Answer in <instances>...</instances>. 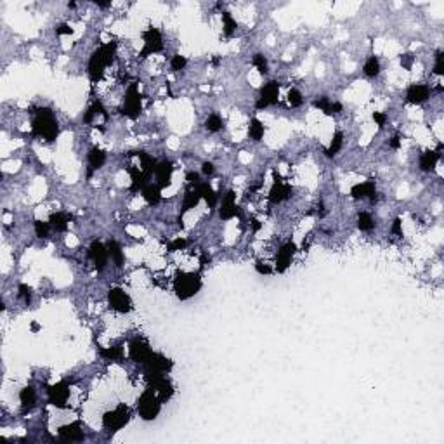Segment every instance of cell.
Masks as SVG:
<instances>
[{
  "mask_svg": "<svg viewBox=\"0 0 444 444\" xmlns=\"http://www.w3.org/2000/svg\"><path fill=\"white\" fill-rule=\"evenodd\" d=\"M71 219H73V217L66 212H54L52 216L49 217V222H50V225H52L54 231L64 232L68 229V224H70Z\"/></svg>",
  "mask_w": 444,
  "mask_h": 444,
  "instance_id": "cell-25",
  "label": "cell"
},
{
  "mask_svg": "<svg viewBox=\"0 0 444 444\" xmlns=\"http://www.w3.org/2000/svg\"><path fill=\"white\" fill-rule=\"evenodd\" d=\"M295 252H297L295 243H292V241L285 243V245L278 250V253H276V271L285 272L286 269L290 267V264H292V259H293V255H295Z\"/></svg>",
  "mask_w": 444,
  "mask_h": 444,
  "instance_id": "cell-12",
  "label": "cell"
},
{
  "mask_svg": "<svg viewBox=\"0 0 444 444\" xmlns=\"http://www.w3.org/2000/svg\"><path fill=\"white\" fill-rule=\"evenodd\" d=\"M97 116V113L94 111V108L90 106L89 110L85 111V115H83V123H87V125H90V123H94V118Z\"/></svg>",
  "mask_w": 444,
  "mask_h": 444,
  "instance_id": "cell-47",
  "label": "cell"
},
{
  "mask_svg": "<svg viewBox=\"0 0 444 444\" xmlns=\"http://www.w3.org/2000/svg\"><path fill=\"white\" fill-rule=\"evenodd\" d=\"M186 181H188L191 188H196V186L200 184V176L196 172H188V176H186Z\"/></svg>",
  "mask_w": 444,
  "mask_h": 444,
  "instance_id": "cell-48",
  "label": "cell"
},
{
  "mask_svg": "<svg viewBox=\"0 0 444 444\" xmlns=\"http://www.w3.org/2000/svg\"><path fill=\"white\" fill-rule=\"evenodd\" d=\"M278 97H279V83L271 80V82L264 83L260 87V94H259V99L255 103L257 110H264L267 106H272V104L278 103Z\"/></svg>",
  "mask_w": 444,
  "mask_h": 444,
  "instance_id": "cell-8",
  "label": "cell"
},
{
  "mask_svg": "<svg viewBox=\"0 0 444 444\" xmlns=\"http://www.w3.org/2000/svg\"><path fill=\"white\" fill-rule=\"evenodd\" d=\"M108 253H110V259L113 260V264H115L116 267H122L123 260H125V255H123V252H122V246H120L116 241H110L108 243Z\"/></svg>",
  "mask_w": 444,
  "mask_h": 444,
  "instance_id": "cell-29",
  "label": "cell"
},
{
  "mask_svg": "<svg viewBox=\"0 0 444 444\" xmlns=\"http://www.w3.org/2000/svg\"><path fill=\"white\" fill-rule=\"evenodd\" d=\"M434 73L439 75V76L444 75V52H443V50H438V54H436Z\"/></svg>",
  "mask_w": 444,
  "mask_h": 444,
  "instance_id": "cell-42",
  "label": "cell"
},
{
  "mask_svg": "<svg viewBox=\"0 0 444 444\" xmlns=\"http://www.w3.org/2000/svg\"><path fill=\"white\" fill-rule=\"evenodd\" d=\"M129 174H130V181H132V183H130V191L132 193H137L139 189L143 191L144 186H148V181L151 179V176H148L141 167H130Z\"/></svg>",
  "mask_w": 444,
  "mask_h": 444,
  "instance_id": "cell-21",
  "label": "cell"
},
{
  "mask_svg": "<svg viewBox=\"0 0 444 444\" xmlns=\"http://www.w3.org/2000/svg\"><path fill=\"white\" fill-rule=\"evenodd\" d=\"M115 54H116V42H108L103 43L99 49H96L92 52L89 59V76L90 82L96 83L97 80L103 78V73L108 66L115 61Z\"/></svg>",
  "mask_w": 444,
  "mask_h": 444,
  "instance_id": "cell-2",
  "label": "cell"
},
{
  "mask_svg": "<svg viewBox=\"0 0 444 444\" xmlns=\"http://www.w3.org/2000/svg\"><path fill=\"white\" fill-rule=\"evenodd\" d=\"M288 103H290V106H292V108H298L302 103H304V99H302L300 90H297V89H292V90H290V92H288Z\"/></svg>",
  "mask_w": 444,
  "mask_h": 444,
  "instance_id": "cell-41",
  "label": "cell"
},
{
  "mask_svg": "<svg viewBox=\"0 0 444 444\" xmlns=\"http://www.w3.org/2000/svg\"><path fill=\"white\" fill-rule=\"evenodd\" d=\"M222 127H224V120H222L221 115H217V113L210 115L209 118L205 120V129L209 130V132H219Z\"/></svg>",
  "mask_w": 444,
  "mask_h": 444,
  "instance_id": "cell-36",
  "label": "cell"
},
{
  "mask_svg": "<svg viewBox=\"0 0 444 444\" xmlns=\"http://www.w3.org/2000/svg\"><path fill=\"white\" fill-rule=\"evenodd\" d=\"M19 292H17V297L21 298V300L24 302V304H30L31 300V288L28 285H19Z\"/></svg>",
  "mask_w": 444,
  "mask_h": 444,
  "instance_id": "cell-43",
  "label": "cell"
},
{
  "mask_svg": "<svg viewBox=\"0 0 444 444\" xmlns=\"http://www.w3.org/2000/svg\"><path fill=\"white\" fill-rule=\"evenodd\" d=\"M99 354L108 361H122L123 359V347L122 345H115V347H104L99 351Z\"/></svg>",
  "mask_w": 444,
  "mask_h": 444,
  "instance_id": "cell-31",
  "label": "cell"
},
{
  "mask_svg": "<svg viewBox=\"0 0 444 444\" xmlns=\"http://www.w3.org/2000/svg\"><path fill=\"white\" fill-rule=\"evenodd\" d=\"M108 302H110V307L115 309L116 312L125 314V312L132 311V300L122 288H111L108 292Z\"/></svg>",
  "mask_w": 444,
  "mask_h": 444,
  "instance_id": "cell-11",
  "label": "cell"
},
{
  "mask_svg": "<svg viewBox=\"0 0 444 444\" xmlns=\"http://www.w3.org/2000/svg\"><path fill=\"white\" fill-rule=\"evenodd\" d=\"M214 170H216V167H214V163H212V162H205V163H203V165H202V172L205 174V176H212Z\"/></svg>",
  "mask_w": 444,
  "mask_h": 444,
  "instance_id": "cell-52",
  "label": "cell"
},
{
  "mask_svg": "<svg viewBox=\"0 0 444 444\" xmlns=\"http://www.w3.org/2000/svg\"><path fill=\"white\" fill-rule=\"evenodd\" d=\"M143 40H144V47L143 50L139 52L141 57H148L151 54H156L163 49V38L162 33H160L158 28H148L146 31L143 33Z\"/></svg>",
  "mask_w": 444,
  "mask_h": 444,
  "instance_id": "cell-7",
  "label": "cell"
},
{
  "mask_svg": "<svg viewBox=\"0 0 444 444\" xmlns=\"http://www.w3.org/2000/svg\"><path fill=\"white\" fill-rule=\"evenodd\" d=\"M47 394H49V403L56 408H66L68 398H70V385L68 382H59V384H54L47 389Z\"/></svg>",
  "mask_w": 444,
  "mask_h": 444,
  "instance_id": "cell-10",
  "label": "cell"
},
{
  "mask_svg": "<svg viewBox=\"0 0 444 444\" xmlns=\"http://www.w3.org/2000/svg\"><path fill=\"white\" fill-rule=\"evenodd\" d=\"M272 177H274V184H272L271 191H269V202L271 203H281L285 202L286 198L292 196V186L286 184L283 181V177L279 176L278 172H272Z\"/></svg>",
  "mask_w": 444,
  "mask_h": 444,
  "instance_id": "cell-9",
  "label": "cell"
},
{
  "mask_svg": "<svg viewBox=\"0 0 444 444\" xmlns=\"http://www.w3.org/2000/svg\"><path fill=\"white\" fill-rule=\"evenodd\" d=\"M252 227H253V231H259V229H260V222L257 221V219H252Z\"/></svg>",
  "mask_w": 444,
  "mask_h": 444,
  "instance_id": "cell-54",
  "label": "cell"
},
{
  "mask_svg": "<svg viewBox=\"0 0 444 444\" xmlns=\"http://www.w3.org/2000/svg\"><path fill=\"white\" fill-rule=\"evenodd\" d=\"M31 132L35 137H42L47 143L56 141V137L59 136V123L49 108H38L37 111H33Z\"/></svg>",
  "mask_w": 444,
  "mask_h": 444,
  "instance_id": "cell-1",
  "label": "cell"
},
{
  "mask_svg": "<svg viewBox=\"0 0 444 444\" xmlns=\"http://www.w3.org/2000/svg\"><path fill=\"white\" fill-rule=\"evenodd\" d=\"M160 410H162V401H160L158 394L153 391L151 387H148L146 391L141 394L139 401H137V411H139V417L143 420H155L158 417Z\"/></svg>",
  "mask_w": 444,
  "mask_h": 444,
  "instance_id": "cell-4",
  "label": "cell"
},
{
  "mask_svg": "<svg viewBox=\"0 0 444 444\" xmlns=\"http://www.w3.org/2000/svg\"><path fill=\"white\" fill-rule=\"evenodd\" d=\"M172 174H174V165L172 162L169 160H163V162L156 163V169H155V177L158 181V188H167L172 183Z\"/></svg>",
  "mask_w": 444,
  "mask_h": 444,
  "instance_id": "cell-16",
  "label": "cell"
},
{
  "mask_svg": "<svg viewBox=\"0 0 444 444\" xmlns=\"http://www.w3.org/2000/svg\"><path fill=\"white\" fill-rule=\"evenodd\" d=\"M200 200H202V195H200L198 189L188 188V191H186V195H184V200H183V209H181L179 217H183V214L189 212L191 209H195V207L200 203Z\"/></svg>",
  "mask_w": 444,
  "mask_h": 444,
  "instance_id": "cell-24",
  "label": "cell"
},
{
  "mask_svg": "<svg viewBox=\"0 0 444 444\" xmlns=\"http://www.w3.org/2000/svg\"><path fill=\"white\" fill-rule=\"evenodd\" d=\"M431 97V89L422 83H413L406 92V101L411 104H422Z\"/></svg>",
  "mask_w": 444,
  "mask_h": 444,
  "instance_id": "cell-18",
  "label": "cell"
},
{
  "mask_svg": "<svg viewBox=\"0 0 444 444\" xmlns=\"http://www.w3.org/2000/svg\"><path fill=\"white\" fill-rule=\"evenodd\" d=\"M202 288V278L196 272H177L174 279V292L181 300H188L200 292Z\"/></svg>",
  "mask_w": 444,
  "mask_h": 444,
  "instance_id": "cell-3",
  "label": "cell"
},
{
  "mask_svg": "<svg viewBox=\"0 0 444 444\" xmlns=\"http://www.w3.org/2000/svg\"><path fill=\"white\" fill-rule=\"evenodd\" d=\"M264 132H265V127H264V123H262L259 118H252V120H250L248 136L252 137L253 141H260L262 137H264Z\"/></svg>",
  "mask_w": 444,
  "mask_h": 444,
  "instance_id": "cell-33",
  "label": "cell"
},
{
  "mask_svg": "<svg viewBox=\"0 0 444 444\" xmlns=\"http://www.w3.org/2000/svg\"><path fill=\"white\" fill-rule=\"evenodd\" d=\"M358 227L359 231H371L375 227V221L368 212H359L358 216Z\"/></svg>",
  "mask_w": 444,
  "mask_h": 444,
  "instance_id": "cell-37",
  "label": "cell"
},
{
  "mask_svg": "<svg viewBox=\"0 0 444 444\" xmlns=\"http://www.w3.org/2000/svg\"><path fill=\"white\" fill-rule=\"evenodd\" d=\"M401 225H403V222L398 217V219H394V222H392V229H391V231L394 232L396 236H401L403 234V227H401Z\"/></svg>",
  "mask_w": 444,
  "mask_h": 444,
  "instance_id": "cell-51",
  "label": "cell"
},
{
  "mask_svg": "<svg viewBox=\"0 0 444 444\" xmlns=\"http://www.w3.org/2000/svg\"><path fill=\"white\" fill-rule=\"evenodd\" d=\"M130 420V411L125 405L116 406L113 411H108L103 417V427L110 432H116L123 429Z\"/></svg>",
  "mask_w": 444,
  "mask_h": 444,
  "instance_id": "cell-6",
  "label": "cell"
},
{
  "mask_svg": "<svg viewBox=\"0 0 444 444\" xmlns=\"http://www.w3.org/2000/svg\"><path fill=\"white\" fill-rule=\"evenodd\" d=\"M253 66H255L257 70H259V73H262V75H265L269 71L267 59H265L262 54H255V56H253Z\"/></svg>",
  "mask_w": 444,
  "mask_h": 444,
  "instance_id": "cell-39",
  "label": "cell"
},
{
  "mask_svg": "<svg viewBox=\"0 0 444 444\" xmlns=\"http://www.w3.org/2000/svg\"><path fill=\"white\" fill-rule=\"evenodd\" d=\"M196 189L200 191L202 198L205 200L207 205H209L210 209H214V207L217 205V202H219V196H217V193L214 191V188L209 183H200L198 186H196Z\"/></svg>",
  "mask_w": 444,
  "mask_h": 444,
  "instance_id": "cell-28",
  "label": "cell"
},
{
  "mask_svg": "<svg viewBox=\"0 0 444 444\" xmlns=\"http://www.w3.org/2000/svg\"><path fill=\"white\" fill-rule=\"evenodd\" d=\"M52 229L50 222H43V221H35V232H37L38 238H47L49 236V231Z\"/></svg>",
  "mask_w": 444,
  "mask_h": 444,
  "instance_id": "cell-38",
  "label": "cell"
},
{
  "mask_svg": "<svg viewBox=\"0 0 444 444\" xmlns=\"http://www.w3.org/2000/svg\"><path fill=\"white\" fill-rule=\"evenodd\" d=\"M143 196H144V200H146L149 205H158L160 200H162V195H160V188H158V186H153V184L144 186Z\"/></svg>",
  "mask_w": 444,
  "mask_h": 444,
  "instance_id": "cell-30",
  "label": "cell"
},
{
  "mask_svg": "<svg viewBox=\"0 0 444 444\" xmlns=\"http://www.w3.org/2000/svg\"><path fill=\"white\" fill-rule=\"evenodd\" d=\"M87 162H89V177H90L94 170H99L101 167L106 163V153L101 148H92L89 151V156H87Z\"/></svg>",
  "mask_w": 444,
  "mask_h": 444,
  "instance_id": "cell-22",
  "label": "cell"
},
{
  "mask_svg": "<svg viewBox=\"0 0 444 444\" xmlns=\"http://www.w3.org/2000/svg\"><path fill=\"white\" fill-rule=\"evenodd\" d=\"M222 28H224L225 37H232V35H234V31H236V28H238L236 21L232 19V16L229 12H222Z\"/></svg>",
  "mask_w": 444,
  "mask_h": 444,
  "instance_id": "cell-35",
  "label": "cell"
},
{
  "mask_svg": "<svg viewBox=\"0 0 444 444\" xmlns=\"http://www.w3.org/2000/svg\"><path fill=\"white\" fill-rule=\"evenodd\" d=\"M342 144H344V132L338 130V132L333 134V139H332V143H330V146L325 149L326 156H328V158H333V156L342 149Z\"/></svg>",
  "mask_w": 444,
  "mask_h": 444,
  "instance_id": "cell-32",
  "label": "cell"
},
{
  "mask_svg": "<svg viewBox=\"0 0 444 444\" xmlns=\"http://www.w3.org/2000/svg\"><path fill=\"white\" fill-rule=\"evenodd\" d=\"M19 401H21V408H23V411H28V410H31V408L35 406V403H37V392H35V389L31 387V385H26V387L21 389Z\"/></svg>",
  "mask_w": 444,
  "mask_h": 444,
  "instance_id": "cell-27",
  "label": "cell"
},
{
  "mask_svg": "<svg viewBox=\"0 0 444 444\" xmlns=\"http://www.w3.org/2000/svg\"><path fill=\"white\" fill-rule=\"evenodd\" d=\"M351 196L354 200L370 198L371 202H375V200H377V186H375V181H366V183L352 186V188H351Z\"/></svg>",
  "mask_w": 444,
  "mask_h": 444,
  "instance_id": "cell-17",
  "label": "cell"
},
{
  "mask_svg": "<svg viewBox=\"0 0 444 444\" xmlns=\"http://www.w3.org/2000/svg\"><path fill=\"white\" fill-rule=\"evenodd\" d=\"M399 146H401V137H399V136H394L391 141H389V148L399 149Z\"/></svg>",
  "mask_w": 444,
  "mask_h": 444,
  "instance_id": "cell-53",
  "label": "cell"
},
{
  "mask_svg": "<svg viewBox=\"0 0 444 444\" xmlns=\"http://www.w3.org/2000/svg\"><path fill=\"white\" fill-rule=\"evenodd\" d=\"M236 216H239V210L236 207V195L234 191H227L222 196V203L219 209V217L222 221H231Z\"/></svg>",
  "mask_w": 444,
  "mask_h": 444,
  "instance_id": "cell-14",
  "label": "cell"
},
{
  "mask_svg": "<svg viewBox=\"0 0 444 444\" xmlns=\"http://www.w3.org/2000/svg\"><path fill=\"white\" fill-rule=\"evenodd\" d=\"M71 33H73V28H71L70 24H66V23L59 24V26L56 28V35H57V37H63V35H71Z\"/></svg>",
  "mask_w": 444,
  "mask_h": 444,
  "instance_id": "cell-46",
  "label": "cell"
},
{
  "mask_svg": "<svg viewBox=\"0 0 444 444\" xmlns=\"http://www.w3.org/2000/svg\"><path fill=\"white\" fill-rule=\"evenodd\" d=\"M186 64H188V59H186L184 56H181V54H176V56L170 59V68H172L174 71H181L186 68Z\"/></svg>",
  "mask_w": 444,
  "mask_h": 444,
  "instance_id": "cell-40",
  "label": "cell"
},
{
  "mask_svg": "<svg viewBox=\"0 0 444 444\" xmlns=\"http://www.w3.org/2000/svg\"><path fill=\"white\" fill-rule=\"evenodd\" d=\"M141 113H143V97H141L136 83H130L125 92V97H123L122 115L130 120H136Z\"/></svg>",
  "mask_w": 444,
  "mask_h": 444,
  "instance_id": "cell-5",
  "label": "cell"
},
{
  "mask_svg": "<svg viewBox=\"0 0 444 444\" xmlns=\"http://www.w3.org/2000/svg\"><path fill=\"white\" fill-rule=\"evenodd\" d=\"M373 120L377 122L378 127H384L385 122H387V115H385V113H380V111H375L373 113Z\"/></svg>",
  "mask_w": 444,
  "mask_h": 444,
  "instance_id": "cell-49",
  "label": "cell"
},
{
  "mask_svg": "<svg viewBox=\"0 0 444 444\" xmlns=\"http://www.w3.org/2000/svg\"><path fill=\"white\" fill-rule=\"evenodd\" d=\"M151 354H153L151 347H149L144 340H139V338H137V340L130 342L129 356H130V359H132V361L141 363V365H146L148 359L151 358Z\"/></svg>",
  "mask_w": 444,
  "mask_h": 444,
  "instance_id": "cell-13",
  "label": "cell"
},
{
  "mask_svg": "<svg viewBox=\"0 0 444 444\" xmlns=\"http://www.w3.org/2000/svg\"><path fill=\"white\" fill-rule=\"evenodd\" d=\"M363 71H365V75L368 76V78H375L378 73H380V61H378L377 56H371L366 59L365 63V68H363Z\"/></svg>",
  "mask_w": 444,
  "mask_h": 444,
  "instance_id": "cell-34",
  "label": "cell"
},
{
  "mask_svg": "<svg viewBox=\"0 0 444 444\" xmlns=\"http://www.w3.org/2000/svg\"><path fill=\"white\" fill-rule=\"evenodd\" d=\"M314 108H318L319 111H323L325 115H338V113H342V104L340 103H333V101H330L328 97L321 96L318 97V99H314Z\"/></svg>",
  "mask_w": 444,
  "mask_h": 444,
  "instance_id": "cell-23",
  "label": "cell"
},
{
  "mask_svg": "<svg viewBox=\"0 0 444 444\" xmlns=\"http://www.w3.org/2000/svg\"><path fill=\"white\" fill-rule=\"evenodd\" d=\"M146 368L160 371V373H169V371L174 368V361L165 358L163 354H160V352H153L151 358H149L146 363Z\"/></svg>",
  "mask_w": 444,
  "mask_h": 444,
  "instance_id": "cell-19",
  "label": "cell"
},
{
  "mask_svg": "<svg viewBox=\"0 0 444 444\" xmlns=\"http://www.w3.org/2000/svg\"><path fill=\"white\" fill-rule=\"evenodd\" d=\"M439 160H441V151H425L424 155L420 156V170L432 172Z\"/></svg>",
  "mask_w": 444,
  "mask_h": 444,
  "instance_id": "cell-26",
  "label": "cell"
},
{
  "mask_svg": "<svg viewBox=\"0 0 444 444\" xmlns=\"http://www.w3.org/2000/svg\"><path fill=\"white\" fill-rule=\"evenodd\" d=\"M413 63H415V56L413 54H403L401 56V66L405 68V70H411V66H413Z\"/></svg>",
  "mask_w": 444,
  "mask_h": 444,
  "instance_id": "cell-45",
  "label": "cell"
},
{
  "mask_svg": "<svg viewBox=\"0 0 444 444\" xmlns=\"http://www.w3.org/2000/svg\"><path fill=\"white\" fill-rule=\"evenodd\" d=\"M96 5H99V7H110L111 2H97V0H96Z\"/></svg>",
  "mask_w": 444,
  "mask_h": 444,
  "instance_id": "cell-55",
  "label": "cell"
},
{
  "mask_svg": "<svg viewBox=\"0 0 444 444\" xmlns=\"http://www.w3.org/2000/svg\"><path fill=\"white\" fill-rule=\"evenodd\" d=\"M255 271L259 272V274H271L272 269L269 267L267 264H264V262H257V264H255Z\"/></svg>",
  "mask_w": 444,
  "mask_h": 444,
  "instance_id": "cell-50",
  "label": "cell"
},
{
  "mask_svg": "<svg viewBox=\"0 0 444 444\" xmlns=\"http://www.w3.org/2000/svg\"><path fill=\"white\" fill-rule=\"evenodd\" d=\"M31 330H33V332H38V330H40L38 323H31Z\"/></svg>",
  "mask_w": 444,
  "mask_h": 444,
  "instance_id": "cell-56",
  "label": "cell"
},
{
  "mask_svg": "<svg viewBox=\"0 0 444 444\" xmlns=\"http://www.w3.org/2000/svg\"><path fill=\"white\" fill-rule=\"evenodd\" d=\"M186 245H188V241L184 238H177L174 241H170L167 248H169V252H177V250H184Z\"/></svg>",
  "mask_w": 444,
  "mask_h": 444,
  "instance_id": "cell-44",
  "label": "cell"
},
{
  "mask_svg": "<svg viewBox=\"0 0 444 444\" xmlns=\"http://www.w3.org/2000/svg\"><path fill=\"white\" fill-rule=\"evenodd\" d=\"M89 257L92 259L97 271H103L108 264V257H110V253H108V246H104L101 241H94L89 248Z\"/></svg>",
  "mask_w": 444,
  "mask_h": 444,
  "instance_id": "cell-15",
  "label": "cell"
},
{
  "mask_svg": "<svg viewBox=\"0 0 444 444\" xmlns=\"http://www.w3.org/2000/svg\"><path fill=\"white\" fill-rule=\"evenodd\" d=\"M212 63H214V64H216V66H217V64H219V63H221V57H214V59H212Z\"/></svg>",
  "mask_w": 444,
  "mask_h": 444,
  "instance_id": "cell-57",
  "label": "cell"
},
{
  "mask_svg": "<svg viewBox=\"0 0 444 444\" xmlns=\"http://www.w3.org/2000/svg\"><path fill=\"white\" fill-rule=\"evenodd\" d=\"M59 438L63 439V441H70V443H78V441H83V431H82V425H80V422H73V424H68V425H63V427L59 429Z\"/></svg>",
  "mask_w": 444,
  "mask_h": 444,
  "instance_id": "cell-20",
  "label": "cell"
}]
</instances>
